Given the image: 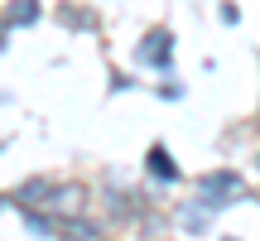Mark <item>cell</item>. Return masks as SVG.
<instances>
[{"mask_svg":"<svg viewBox=\"0 0 260 241\" xmlns=\"http://www.w3.org/2000/svg\"><path fill=\"white\" fill-rule=\"evenodd\" d=\"M198 193H203L207 207H226V203H236V198L246 193V178L232 174V169H217V174H203V178H198Z\"/></svg>","mask_w":260,"mask_h":241,"instance_id":"6da1fadb","label":"cell"},{"mask_svg":"<svg viewBox=\"0 0 260 241\" xmlns=\"http://www.w3.org/2000/svg\"><path fill=\"white\" fill-rule=\"evenodd\" d=\"M169 58H174V34H169V29L145 34V44H140V63H149V68H169Z\"/></svg>","mask_w":260,"mask_h":241,"instance_id":"7a4b0ae2","label":"cell"},{"mask_svg":"<svg viewBox=\"0 0 260 241\" xmlns=\"http://www.w3.org/2000/svg\"><path fill=\"white\" fill-rule=\"evenodd\" d=\"M149 174L164 178V184H174V178H178V169H174V159H169V149H164V145L149 149Z\"/></svg>","mask_w":260,"mask_h":241,"instance_id":"3957f363","label":"cell"},{"mask_svg":"<svg viewBox=\"0 0 260 241\" xmlns=\"http://www.w3.org/2000/svg\"><path fill=\"white\" fill-rule=\"evenodd\" d=\"M5 19H10V24H34V19H39V5H34V0H10Z\"/></svg>","mask_w":260,"mask_h":241,"instance_id":"277c9868","label":"cell"}]
</instances>
